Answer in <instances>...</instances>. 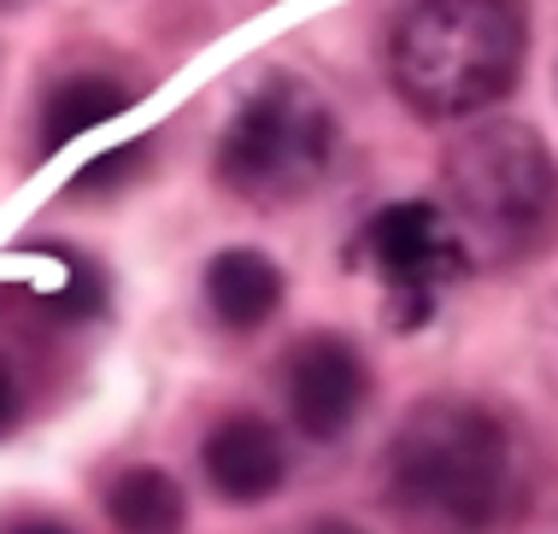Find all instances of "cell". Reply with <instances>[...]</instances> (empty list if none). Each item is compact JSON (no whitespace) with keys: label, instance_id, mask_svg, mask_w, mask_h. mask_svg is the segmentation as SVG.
I'll return each mask as SVG.
<instances>
[{"label":"cell","instance_id":"5","mask_svg":"<svg viewBox=\"0 0 558 534\" xmlns=\"http://www.w3.org/2000/svg\"><path fill=\"white\" fill-rule=\"evenodd\" d=\"M359 253H365L371 277L383 282L405 329L429 324L441 294L471 270V247H464L459 223L429 201H395L371 211L365 229H359Z\"/></svg>","mask_w":558,"mask_h":534},{"label":"cell","instance_id":"13","mask_svg":"<svg viewBox=\"0 0 558 534\" xmlns=\"http://www.w3.org/2000/svg\"><path fill=\"white\" fill-rule=\"evenodd\" d=\"M7 534H65V529H59V523H12Z\"/></svg>","mask_w":558,"mask_h":534},{"label":"cell","instance_id":"1","mask_svg":"<svg viewBox=\"0 0 558 534\" xmlns=\"http://www.w3.org/2000/svg\"><path fill=\"white\" fill-rule=\"evenodd\" d=\"M518 440L494 411L429 400L388 447V499L424 534H494L518 511Z\"/></svg>","mask_w":558,"mask_h":534},{"label":"cell","instance_id":"14","mask_svg":"<svg viewBox=\"0 0 558 534\" xmlns=\"http://www.w3.org/2000/svg\"><path fill=\"white\" fill-rule=\"evenodd\" d=\"M312 534H359V529H353V523H318Z\"/></svg>","mask_w":558,"mask_h":534},{"label":"cell","instance_id":"11","mask_svg":"<svg viewBox=\"0 0 558 534\" xmlns=\"http://www.w3.org/2000/svg\"><path fill=\"white\" fill-rule=\"evenodd\" d=\"M142 165H147V142H124V147L100 153L95 165H83V177L71 182V189L77 194H107V189H118V182H130Z\"/></svg>","mask_w":558,"mask_h":534},{"label":"cell","instance_id":"8","mask_svg":"<svg viewBox=\"0 0 558 534\" xmlns=\"http://www.w3.org/2000/svg\"><path fill=\"white\" fill-rule=\"evenodd\" d=\"M282 294H289V282H282L277 258H265L253 247H230L206 265V312L235 335L265 329L277 317Z\"/></svg>","mask_w":558,"mask_h":534},{"label":"cell","instance_id":"6","mask_svg":"<svg viewBox=\"0 0 558 534\" xmlns=\"http://www.w3.org/2000/svg\"><path fill=\"white\" fill-rule=\"evenodd\" d=\"M371 400V371L353 341L341 335H306L289 359H282V405L289 423L306 440H341L365 417Z\"/></svg>","mask_w":558,"mask_h":534},{"label":"cell","instance_id":"10","mask_svg":"<svg viewBox=\"0 0 558 534\" xmlns=\"http://www.w3.org/2000/svg\"><path fill=\"white\" fill-rule=\"evenodd\" d=\"M107 517L118 534H183L189 529V499L165 470L135 464L107 487Z\"/></svg>","mask_w":558,"mask_h":534},{"label":"cell","instance_id":"4","mask_svg":"<svg viewBox=\"0 0 558 534\" xmlns=\"http://www.w3.org/2000/svg\"><path fill=\"white\" fill-rule=\"evenodd\" d=\"M336 159V118L300 76H270L241 100L218 142V182L253 206H289L312 194Z\"/></svg>","mask_w":558,"mask_h":534},{"label":"cell","instance_id":"2","mask_svg":"<svg viewBox=\"0 0 558 534\" xmlns=\"http://www.w3.org/2000/svg\"><path fill=\"white\" fill-rule=\"evenodd\" d=\"M523 48V0H412L388 41V71L412 112L471 118L518 83Z\"/></svg>","mask_w":558,"mask_h":534},{"label":"cell","instance_id":"7","mask_svg":"<svg viewBox=\"0 0 558 534\" xmlns=\"http://www.w3.org/2000/svg\"><path fill=\"white\" fill-rule=\"evenodd\" d=\"M201 470L218 499H230V506H265L289 482V447H282L277 423L253 417V411H235V417L213 423V435L201 440Z\"/></svg>","mask_w":558,"mask_h":534},{"label":"cell","instance_id":"12","mask_svg":"<svg viewBox=\"0 0 558 534\" xmlns=\"http://www.w3.org/2000/svg\"><path fill=\"white\" fill-rule=\"evenodd\" d=\"M12 429H19V381L0 371V440H7Z\"/></svg>","mask_w":558,"mask_h":534},{"label":"cell","instance_id":"3","mask_svg":"<svg viewBox=\"0 0 558 534\" xmlns=\"http://www.w3.org/2000/svg\"><path fill=\"white\" fill-rule=\"evenodd\" d=\"M447 201L471 258L530 253L558 223V165L530 124H476L447 153Z\"/></svg>","mask_w":558,"mask_h":534},{"label":"cell","instance_id":"9","mask_svg":"<svg viewBox=\"0 0 558 534\" xmlns=\"http://www.w3.org/2000/svg\"><path fill=\"white\" fill-rule=\"evenodd\" d=\"M130 88L112 83V76H65L48 100H41V130H36V147L41 153H59L77 135L112 124L118 112H130Z\"/></svg>","mask_w":558,"mask_h":534}]
</instances>
